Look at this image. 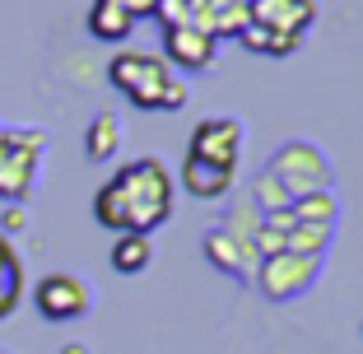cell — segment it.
<instances>
[{"label": "cell", "instance_id": "obj_1", "mask_svg": "<svg viewBox=\"0 0 363 354\" xmlns=\"http://www.w3.org/2000/svg\"><path fill=\"white\" fill-rule=\"evenodd\" d=\"M172 215V177L163 159H130L98 187L94 196V219L112 233H145L150 238Z\"/></svg>", "mask_w": 363, "mask_h": 354}, {"label": "cell", "instance_id": "obj_2", "mask_svg": "<svg viewBox=\"0 0 363 354\" xmlns=\"http://www.w3.org/2000/svg\"><path fill=\"white\" fill-rule=\"evenodd\" d=\"M107 79L145 112H177L186 108V84L172 75V65L150 52H117L107 65Z\"/></svg>", "mask_w": 363, "mask_h": 354}, {"label": "cell", "instance_id": "obj_3", "mask_svg": "<svg viewBox=\"0 0 363 354\" xmlns=\"http://www.w3.org/2000/svg\"><path fill=\"white\" fill-rule=\"evenodd\" d=\"M43 145V131H0V196L5 201H23L33 192Z\"/></svg>", "mask_w": 363, "mask_h": 354}, {"label": "cell", "instance_id": "obj_4", "mask_svg": "<svg viewBox=\"0 0 363 354\" xmlns=\"http://www.w3.org/2000/svg\"><path fill=\"white\" fill-rule=\"evenodd\" d=\"M33 303H38V312H43L47 322H79L89 312V303H94V294H89V284L79 275H70V270H52V275L38 280V289H33Z\"/></svg>", "mask_w": 363, "mask_h": 354}, {"label": "cell", "instance_id": "obj_5", "mask_svg": "<svg viewBox=\"0 0 363 354\" xmlns=\"http://www.w3.org/2000/svg\"><path fill=\"white\" fill-rule=\"evenodd\" d=\"M317 270H321V257H303V252H270V257L261 261V289H266L275 303L298 299V294H308V284L317 280Z\"/></svg>", "mask_w": 363, "mask_h": 354}, {"label": "cell", "instance_id": "obj_6", "mask_svg": "<svg viewBox=\"0 0 363 354\" xmlns=\"http://www.w3.org/2000/svg\"><path fill=\"white\" fill-rule=\"evenodd\" d=\"M186 159H201V163H219V168H233L242 159V121L233 117H210L191 131V150Z\"/></svg>", "mask_w": 363, "mask_h": 354}, {"label": "cell", "instance_id": "obj_7", "mask_svg": "<svg viewBox=\"0 0 363 354\" xmlns=\"http://www.w3.org/2000/svg\"><path fill=\"white\" fill-rule=\"evenodd\" d=\"M317 19V5L312 0H252V19L257 28L275 33V38H289V43H303V33Z\"/></svg>", "mask_w": 363, "mask_h": 354}, {"label": "cell", "instance_id": "obj_8", "mask_svg": "<svg viewBox=\"0 0 363 354\" xmlns=\"http://www.w3.org/2000/svg\"><path fill=\"white\" fill-rule=\"evenodd\" d=\"M214 43L210 33L191 28V23H177V28H163V47H168V65H182V70H205L214 61Z\"/></svg>", "mask_w": 363, "mask_h": 354}, {"label": "cell", "instance_id": "obj_9", "mask_svg": "<svg viewBox=\"0 0 363 354\" xmlns=\"http://www.w3.org/2000/svg\"><path fill=\"white\" fill-rule=\"evenodd\" d=\"M182 182H186V192H191V196H201V201H214V196H224L228 187H233V168L186 159V168H182Z\"/></svg>", "mask_w": 363, "mask_h": 354}, {"label": "cell", "instance_id": "obj_10", "mask_svg": "<svg viewBox=\"0 0 363 354\" xmlns=\"http://www.w3.org/2000/svg\"><path fill=\"white\" fill-rule=\"evenodd\" d=\"M19 299H23V261L10 247V238L0 233V322L19 308Z\"/></svg>", "mask_w": 363, "mask_h": 354}, {"label": "cell", "instance_id": "obj_11", "mask_svg": "<svg viewBox=\"0 0 363 354\" xmlns=\"http://www.w3.org/2000/svg\"><path fill=\"white\" fill-rule=\"evenodd\" d=\"M154 261V247L145 233H117V243H112V270H121V275H140V270Z\"/></svg>", "mask_w": 363, "mask_h": 354}, {"label": "cell", "instance_id": "obj_12", "mask_svg": "<svg viewBox=\"0 0 363 354\" xmlns=\"http://www.w3.org/2000/svg\"><path fill=\"white\" fill-rule=\"evenodd\" d=\"M130 28H135L130 14H121L117 5H107V0H94V10H89V33H94L98 43H121V38H130Z\"/></svg>", "mask_w": 363, "mask_h": 354}, {"label": "cell", "instance_id": "obj_13", "mask_svg": "<svg viewBox=\"0 0 363 354\" xmlns=\"http://www.w3.org/2000/svg\"><path fill=\"white\" fill-rule=\"evenodd\" d=\"M117 145H121V126H117V117H112V112H98V117L89 121V135H84L89 159L107 163L112 154H117Z\"/></svg>", "mask_w": 363, "mask_h": 354}, {"label": "cell", "instance_id": "obj_14", "mask_svg": "<svg viewBox=\"0 0 363 354\" xmlns=\"http://www.w3.org/2000/svg\"><path fill=\"white\" fill-rule=\"evenodd\" d=\"M107 5H117V10H121V14H130L135 23H140V19H150V14L159 10V0H107Z\"/></svg>", "mask_w": 363, "mask_h": 354}, {"label": "cell", "instance_id": "obj_15", "mask_svg": "<svg viewBox=\"0 0 363 354\" xmlns=\"http://www.w3.org/2000/svg\"><path fill=\"white\" fill-rule=\"evenodd\" d=\"M61 354H84V350H79V345H65V350Z\"/></svg>", "mask_w": 363, "mask_h": 354}]
</instances>
